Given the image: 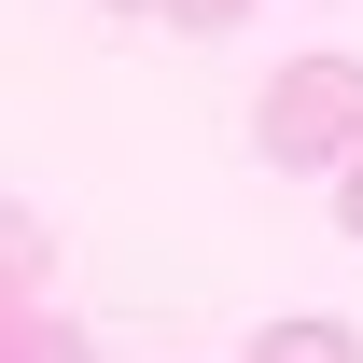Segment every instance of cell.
Listing matches in <instances>:
<instances>
[{
    "label": "cell",
    "mask_w": 363,
    "mask_h": 363,
    "mask_svg": "<svg viewBox=\"0 0 363 363\" xmlns=\"http://www.w3.org/2000/svg\"><path fill=\"white\" fill-rule=\"evenodd\" d=\"M252 140H266V168H350V140H363V56H294V70H266Z\"/></svg>",
    "instance_id": "1"
},
{
    "label": "cell",
    "mask_w": 363,
    "mask_h": 363,
    "mask_svg": "<svg viewBox=\"0 0 363 363\" xmlns=\"http://www.w3.org/2000/svg\"><path fill=\"white\" fill-rule=\"evenodd\" d=\"M0 363H98V350H84V321H70V308L28 294V308H0Z\"/></svg>",
    "instance_id": "2"
},
{
    "label": "cell",
    "mask_w": 363,
    "mask_h": 363,
    "mask_svg": "<svg viewBox=\"0 0 363 363\" xmlns=\"http://www.w3.org/2000/svg\"><path fill=\"white\" fill-rule=\"evenodd\" d=\"M252 363H363V335H350V321H321V308H294V321L252 335Z\"/></svg>",
    "instance_id": "3"
},
{
    "label": "cell",
    "mask_w": 363,
    "mask_h": 363,
    "mask_svg": "<svg viewBox=\"0 0 363 363\" xmlns=\"http://www.w3.org/2000/svg\"><path fill=\"white\" fill-rule=\"evenodd\" d=\"M56 279V238L28 224V210H14V196H0V308H28V294H43Z\"/></svg>",
    "instance_id": "4"
},
{
    "label": "cell",
    "mask_w": 363,
    "mask_h": 363,
    "mask_svg": "<svg viewBox=\"0 0 363 363\" xmlns=\"http://www.w3.org/2000/svg\"><path fill=\"white\" fill-rule=\"evenodd\" d=\"M140 14H154V28H196V43H224L252 0H140Z\"/></svg>",
    "instance_id": "5"
},
{
    "label": "cell",
    "mask_w": 363,
    "mask_h": 363,
    "mask_svg": "<svg viewBox=\"0 0 363 363\" xmlns=\"http://www.w3.org/2000/svg\"><path fill=\"white\" fill-rule=\"evenodd\" d=\"M335 224L363 238V140H350V182H335Z\"/></svg>",
    "instance_id": "6"
}]
</instances>
